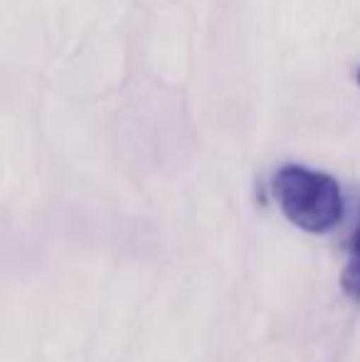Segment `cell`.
<instances>
[{
  "label": "cell",
  "mask_w": 360,
  "mask_h": 362,
  "mask_svg": "<svg viewBox=\"0 0 360 362\" xmlns=\"http://www.w3.org/2000/svg\"><path fill=\"white\" fill-rule=\"evenodd\" d=\"M341 288L348 298L360 303V257L346 264V269H343V274H341Z\"/></svg>",
  "instance_id": "cell-2"
},
{
  "label": "cell",
  "mask_w": 360,
  "mask_h": 362,
  "mask_svg": "<svg viewBox=\"0 0 360 362\" xmlns=\"http://www.w3.org/2000/svg\"><path fill=\"white\" fill-rule=\"evenodd\" d=\"M348 249H351L356 257H360V224L356 227V232L351 234V239H348Z\"/></svg>",
  "instance_id": "cell-3"
},
{
  "label": "cell",
  "mask_w": 360,
  "mask_h": 362,
  "mask_svg": "<svg viewBox=\"0 0 360 362\" xmlns=\"http://www.w3.org/2000/svg\"><path fill=\"white\" fill-rule=\"evenodd\" d=\"M272 192L279 210L294 227L308 234H326L343 219V192L333 175L289 163L277 170Z\"/></svg>",
  "instance_id": "cell-1"
},
{
  "label": "cell",
  "mask_w": 360,
  "mask_h": 362,
  "mask_svg": "<svg viewBox=\"0 0 360 362\" xmlns=\"http://www.w3.org/2000/svg\"><path fill=\"white\" fill-rule=\"evenodd\" d=\"M356 81H358V84H360V67L356 69Z\"/></svg>",
  "instance_id": "cell-4"
}]
</instances>
